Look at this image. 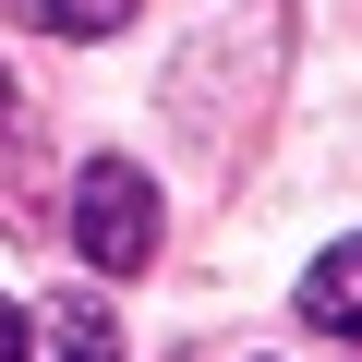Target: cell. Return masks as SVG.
Masks as SVG:
<instances>
[{"instance_id": "cell-1", "label": "cell", "mask_w": 362, "mask_h": 362, "mask_svg": "<svg viewBox=\"0 0 362 362\" xmlns=\"http://www.w3.org/2000/svg\"><path fill=\"white\" fill-rule=\"evenodd\" d=\"M73 254H85L97 278H145V266H157V181H145V169L97 157V169L73 181Z\"/></svg>"}, {"instance_id": "cell-2", "label": "cell", "mask_w": 362, "mask_h": 362, "mask_svg": "<svg viewBox=\"0 0 362 362\" xmlns=\"http://www.w3.org/2000/svg\"><path fill=\"white\" fill-rule=\"evenodd\" d=\"M302 314H314L326 338H362V230L314 254V278H302Z\"/></svg>"}, {"instance_id": "cell-3", "label": "cell", "mask_w": 362, "mask_h": 362, "mask_svg": "<svg viewBox=\"0 0 362 362\" xmlns=\"http://www.w3.org/2000/svg\"><path fill=\"white\" fill-rule=\"evenodd\" d=\"M0 13H25V25H49V37H121L133 0H0Z\"/></svg>"}, {"instance_id": "cell-4", "label": "cell", "mask_w": 362, "mask_h": 362, "mask_svg": "<svg viewBox=\"0 0 362 362\" xmlns=\"http://www.w3.org/2000/svg\"><path fill=\"white\" fill-rule=\"evenodd\" d=\"M61 362H121V350H109V326H97V314H73V350H61Z\"/></svg>"}, {"instance_id": "cell-5", "label": "cell", "mask_w": 362, "mask_h": 362, "mask_svg": "<svg viewBox=\"0 0 362 362\" xmlns=\"http://www.w3.org/2000/svg\"><path fill=\"white\" fill-rule=\"evenodd\" d=\"M0 362H25V302L0 290Z\"/></svg>"}, {"instance_id": "cell-6", "label": "cell", "mask_w": 362, "mask_h": 362, "mask_svg": "<svg viewBox=\"0 0 362 362\" xmlns=\"http://www.w3.org/2000/svg\"><path fill=\"white\" fill-rule=\"evenodd\" d=\"M0 121H13V73H0Z\"/></svg>"}]
</instances>
